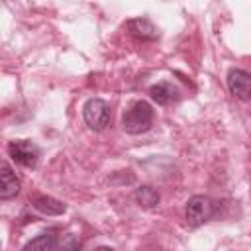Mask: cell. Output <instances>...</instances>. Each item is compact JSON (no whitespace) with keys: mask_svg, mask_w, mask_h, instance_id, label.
<instances>
[{"mask_svg":"<svg viewBox=\"0 0 251 251\" xmlns=\"http://www.w3.org/2000/svg\"><path fill=\"white\" fill-rule=\"evenodd\" d=\"M153 116H155V112H153L151 104L145 102V100H137L122 116V127L129 135L145 133L153 126Z\"/></svg>","mask_w":251,"mask_h":251,"instance_id":"obj_1","label":"cell"},{"mask_svg":"<svg viewBox=\"0 0 251 251\" xmlns=\"http://www.w3.org/2000/svg\"><path fill=\"white\" fill-rule=\"evenodd\" d=\"M184 216H186V224L190 227H200L214 216V202L204 194H196V196L188 198Z\"/></svg>","mask_w":251,"mask_h":251,"instance_id":"obj_2","label":"cell"},{"mask_svg":"<svg viewBox=\"0 0 251 251\" xmlns=\"http://www.w3.org/2000/svg\"><path fill=\"white\" fill-rule=\"evenodd\" d=\"M82 118L94 131H102L110 124V106L100 98H90L82 106Z\"/></svg>","mask_w":251,"mask_h":251,"instance_id":"obj_3","label":"cell"},{"mask_svg":"<svg viewBox=\"0 0 251 251\" xmlns=\"http://www.w3.org/2000/svg\"><path fill=\"white\" fill-rule=\"evenodd\" d=\"M8 155L22 167L33 169L37 165L39 159V147L33 141L27 139H18V141H10L8 145Z\"/></svg>","mask_w":251,"mask_h":251,"instance_id":"obj_4","label":"cell"},{"mask_svg":"<svg viewBox=\"0 0 251 251\" xmlns=\"http://www.w3.org/2000/svg\"><path fill=\"white\" fill-rule=\"evenodd\" d=\"M227 88L239 100H251V73L243 69H229Z\"/></svg>","mask_w":251,"mask_h":251,"instance_id":"obj_5","label":"cell"},{"mask_svg":"<svg viewBox=\"0 0 251 251\" xmlns=\"http://www.w3.org/2000/svg\"><path fill=\"white\" fill-rule=\"evenodd\" d=\"M149 96H151L153 102H157V104H161V106H167V104L176 102L178 96H180V92H178V88H176L175 84H171V82H157V84H153V86L149 88Z\"/></svg>","mask_w":251,"mask_h":251,"instance_id":"obj_6","label":"cell"},{"mask_svg":"<svg viewBox=\"0 0 251 251\" xmlns=\"http://www.w3.org/2000/svg\"><path fill=\"white\" fill-rule=\"evenodd\" d=\"M20 192V178L12 173L8 163H2V173H0V198L10 200L18 196Z\"/></svg>","mask_w":251,"mask_h":251,"instance_id":"obj_7","label":"cell"},{"mask_svg":"<svg viewBox=\"0 0 251 251\" xmlns=\"http://www.w3.org/2000/svg\"><path fill=\"white\" fill-rule=\"evenodd\" d=\"M127 29L133 37L137 39H157L159 37V31L157 27L153 25L151 20L147 18H135V20H129L127 22Z\"/></svg>","mask_w":251,"mask_h":251,"instance_id":"obj_8","label":"cell"},{"mask_svg":"<svg viewBox=\"0 0 251 251\" xmlns=\"http://www.w3.org/2000/svg\"><path fill=\"white\" fill-rule=\"evenodd\" d=\"M31 206H33L37 212L45 214V216H61V214H65V210H67V206H65L61 200L53 198V196H35V198L31 200Z\"/></svg>","mask_w":251,"mask_h":251,"instance_id":"obj_9","label":"cell"},{"mask_svg":"<svg viewBox=\"0 0 251 251\" xmlns=\"http://www.w3.org/2000/svg\"><path fill=\"white\" fill-rule=\"evenodd\" d=\"M57 241H59V237H57L53 231L41 233V235H37L35 239H31V241L24 247V251H57Z\"/></svg>","mask_w":251,"mask_h":251,"instance_id":"obj_10","label":"cell"},{"mask_svg":"<svg viewBox=\"0 0 251 251\" xmlns=\"http://www.w3.org/2000/svg\"><path fill=\"white\" fill-rule=\"evenodd\" d=\"M133 198H135L137 206L147 208V210H149V208H155V206L159 204V192H157L153 186H139V188L135 190Z\"/></svg>","mask_w":251,"mask_h":251,"instance_id":"obj_11","label":"cell"},{"mask_svg":"<svg viewBox=\"0 0 251 251\" xmlns=\"http://www.w3.org/2000/svg\"><path fill=\"white\" fill-rule=\"evenodd\" d=\"M76 249H78V243L71 233H65L57 241V251H76Z\"/></svg>","mask_w":251,"mask_h":251,"instance_id":"obj_12","label":"cell"},{"mask_svg":"<svg viewBox=\"0 0 251 251\" xmlns=\"http://www.w3.org/2000/svg\"><path fill=\"white\" fill-rule=\"evenodd\" d=\"M94 251H114L112 247H106V245H102V247H96Z\"/></svg>","mask_w":251,"mask_h":251,"instance_id":"obj_13","label":"cell"}]
</instances>
